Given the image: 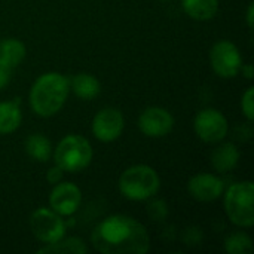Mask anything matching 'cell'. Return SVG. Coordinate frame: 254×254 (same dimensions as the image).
Listing matches in <instances>:
<instances>
[{
  "label": "cell",
  "instance_id": "6da1fadb",
  "mask_svg": "<svg viewBox=\"0 0 254 254\" xmlns=\"http://www.w3.org/2000/svg\"><path fill=\"white\" fill-rule=\"evenodd\" d=\"M92 246L103 254H143L149 252L146 228L128 216H110L100 222L91 235Z\"/></svg>",
  "mask_w": 254,
  "mask_h": 254
},
{
  "label": "cell",
  "instance_id": "7a4b0ae2",
  "mask_svg": "<svg viewBox=\"0 0 254 254\" xmlns=\"http://www.w3.org/2000/svg\"><path fill=\"white\" fill-rule=\"evenodd\" d=\"M70 91V82L65 76L49 71L36 79L30 89V106L37 116H54L64 106Z\"/></svg>",
  "mask_w": 254,
  "mask_h": 254
},
{
  "label": "cell",
  "instance_id": "3957f363",
  "mask_svg": "<svg viewBox=\"0 0 254 254\" xmlns=\"http://www.w3.org/2000/svg\"><path fill=\"white\" fill-rule=\"evenodd\" d=\"M161 180L158 173L149 165H134L119 177L121 193L131 201H146L158 193Z\"/></svg>",
  "mask_w": 254,
  "mask_h": 254
},
{
  "label": "cell",
  "instance_id": "277c9868",
  "mask_svg": "<svg viewBox=\"0 0 254 254\" xmlns=\"http://www.w3.org/2000/svg\"><path fill=\"white\" fill-rule=\"evenodd\" d=\"M55 165L65 173H79L92 161V147L82 135L70 134L64 137L54 152Z\"/></svg>",
  "mask_w": 254,
  "mask_h": 254
},
{
  "label": "cell",
  "instance_id": "5b68a950",
  "mask_svg": "<svg viewBox=\"0 0 254 254\" xmlns=\"http://www.w3.org/2000/svg\"><path fill=\"white\" fill-rule=\"evenodd\" d=\"M225 210L229 220L240 228L254 225V185L241 182L232 185L225 195Z\"/></svg>",
  "mask_w": 254,
  "mask_h": 254
},
{
  "label": "cell",
  "instance_id": "8992f818",
  "mask_svg": "<svg viewBox=\"0 0 254 254\" xmlns=\"http://www.w3.org/2000/svg\"><path fill=\"white\" fill-rule=\"evenodd\" d=\"M30 229L36 240L43 244H52L64 237L65 223L55 211L49 208H39L30 217Z\"/></svg>",
  "mask_w": 254,
  "mask_h": 254
},
{
  "label": "cell",
  "instance_id": "52a82bcc",
  "mask_svg": "<svg viewBox=\"0 0 254 254\" xmlns=\"http://www.w3.org/2000/svg\"><path fill=\"white\" fill-rule=\"evenodd\" d=\"M210 61L214 73L223 79L235 77L241 71L243 58L238 48L229 40L214 43L210 51Z\"/></svg>",
  "mask_w": 254,
  "mask_h": 254
},
{
  "label": "cell",
  "instance_id": "ba28073f",
  "mask_svg": "<svg viewBox=\"0 0 254 254\" xmlns=\"http://www.w3.org/2000/svg\"><path fill=\"white\" fill-rule=\"evenodd\" d=\"M193 128L196 135L205 143H217L222 141L229 129L228 121L216 109H204L198 112L193 121Z\"/></svg>",
  "mask_w": 254,
  "mask_h": 254
},
{
  "label": "cell",
  "instance_id": "9c48e42d",
  "mask_svg": "<svg viewBox=\"0 0 254 254\" xmlns=\"http://www.w3.org/2000/svg\"><path fill=\"white\" fill-rule=\"evenodd\" d=\"M125 127V121L122 113L118 109L106 107L100 110L92 121V132L95 138L104 143L115 141L121 137Z\"/></svg>",
  "mask_w": 254,
  "mask_h": 254
},
{
  "label": "cell",
  "instance_id": "30bf717a",
  "mask_svg": "<svg viewBox=\"0 0 254 254\" xmlns=\"http://www.w3.org/2000/svg\"><path fill=\"white\" fill-rule=\"evenodd\" d=\"M174 127V118L162 107H149L138 118L140 131L152 138L165 137Z\"/></svg>",
  "mask_w": 254,
  "mask_h": 254
},
{
  "label": "cell",
  "instance_id": "8fae6325",
  "mask_svg": "<svg viewBox=\"0 0 254 254\" xmlns=\"http://www.w3.org/2000/svg\"><path fill=\"white\" fill-rule=\"evenodd\" d=\"M82 193L73 183H57L49 193V207L60 216H71L80 207Z\"/></svg>",
  "mask_w": 254,
  "mask_h": 254
},
{
  "label": "cell",
  "instance_id": "7c38bea8",
  "mask_svg": "<svg viewBox=\"0 0 254 254\" xmlns=\"http://www.w3.org/2000/svg\"><path fill=\"white\" fill-rule=\"evenodd\" d=\"M188 190L192 198L201 202H210L222 196L223 182L213 174H196L188 183Z\"/></svg>",
  "mask_w": 254,
  "mask_h": 254
},
{
  "label": "cell",
  "instance_id": "4fadbf2b",
  "mask_svg": "<svg viewBox=\"0 0 254 254\" xmlns=\"http://www.w3.org/2000/svg\"><path fill=\"white\" fill-rule=\"evenodd\" d=\"M238 161H240V150L232 143H225L219 146L217 149H214L211 155V164L214 170H217L219 173L232 171L238 165Z\"/></svg>",
  "mask_w": 254,
  "mask_h": 254
},
{
  "label": "cell",
  "instance_id": "5bb4252c",
  "mask_svg": "<svg viewBox=\"0 0 254 254\" xmlns=\"http://www.w3.org/2000/svg\"><path fill=\"white\" fill-rule=\"evenodd\" d=\"M25 57V45L18 39H4L0 42V67L12 70Z\"/></svg>",
  "mask_w": 254,
  "mask_h": 254
},
{
  "label": "cell",
  "instance_id": "9a60e30c",
  "mask_svg": "<svg viewBox=\"0 0 254 254\" xmlns=\"http://www.w3.org/2000/svg\"><path fill=\"white\" fill-rule=\"evenodd\" d=\"M70 88L82 100H94L101 91L98 79L88 73L76 74L70 82Z\"/></svg>",
  "mask_w": 254,
  "mask_h": 254
},
{
  "label": "cell",
  "instance_id": "2e32d148",
  "mask_svg": "<svg viewBox=\"0 0 254 254\" xmlns=\"http://www.w3.org/2000/svg\"><path fill=\"white\" fill-rule=\"evenodd\" d=\"M185 12L196 21L211 19L219 9V0H182Z\"/></svg>",
  "mask_w": 254,
  "mask_h": 254
},
{
  "label": "cell",
  "instance_id": "e0dca14e",
  "mask_svg": "<svg viewBox=\"0 0 254 254\" xmlns=\"http://www.w3.org/2000/svg\"><path fill=\"white\" fill-rule=\"evenodd\" d=\"M22 115L15 103L4 101L0 103V135L10 134L21 125Z\"/></svg>",
  "mask_w": 254,
  "mask_h": 254
},
{
  "label": "cell",
  "instance_id": "ac0fdd59",
  "mask_svg": "<svg viewBox=\"0 0 254 254\" xmlns=\"http://www.w3.org/2000/svg\"><path fill=\"white\" fill-rule=\"evenodd\" d=\"M25 152L34 161L46 162V161H49V158L52 155L51 141L45 135L33 134L25 140Z\"/></svg>",
  "mask_w": 254,
  "mask_h": 254
},
{
  "label": "cell",
  "instance_id": "d6986e66",
  "mask_svg": "<svg viewBox=\"0 0 254 254\" xmlns=\"http://www.w3.org/2000/svg\"><path fill=\"white\" fill-rule=\"evenodd\" d=\"M88 252L85 243L80 240V238H76V237H70V238H65L64 237L52 244H46V247L40 249L37 253H70V254H83Z\"/></svg>",
  "mask_w": 254,
  "mask_h": 254
},
{
  "label": "cell",
  "instance_id": "ffe728a7",
  "mask_svg": "<svg viewBox=\"0 0 254 254\" xmlns=\"http://www.w3.org/2000/svg\"><path fill=\"white\" fill-rule=\"evenodd\" d=\"M225 250L229 254L252 253L253 244H252V240L249 235H246L243 232H237V234H232L226 238Z\"/></svg>",
  "mask_w": 254,
  "mask_h": 254
},
{
  "label": "cell",
  "instance_id": "44dd1931",
  "mask_svg": "<svg viewBox=\"0 0 254 254\" xmlns=\"http://www.w3.org/2000/svg\"><path fill=\"white\" fill-rule=\"evenodd\" d=\"M147 214L155 220V222H161L167 217L168 214V210H167V205L164 201H153L147 205Z\"/></svg>",
  "mask_w": 254,
  "mask_h": 254
},
{
  "label": "cell",
  "instance_id": "7402d4cb",
  "mask_svg": "<svg viewBox=\"0 0 254 254\" xmlns=\"http://www.w3.org/2000/svg\"><path fill=\"white\" fill-rule=\"evenodd\" d=\"M241 107H243V113L246 115V118L249 121H253L254 118V89L249 88L241 100Z\"/></svg>",
  "mask_w": 254,
  "mask_h": 254
},
{
  "label": "cell",
  "instance_id": "603a6c76",
  "mask_svg": "<svg viewBox=\"0 0 254 254\" xmlns=\"http://www.w3.org/2000/svg\"><path fill=\"white\" fill-rule=\"evenodd\" d=\"M63 174H64V171L60 168V167H52V168H49V171H48V174H46V180H48V183H51V185H57V183H60L61 180H63Z\"/></svg>",
  "mask_w": 254,
  "mask_h": 254
},
{
  "label": "cell",
  "instance_id": "cb8c5ba5",
  "mask_svg": "<svg viewBox=\"0 0 254 254\" xmlns=\"http://www.w3.org/2000/svg\"><path fill=\"white\" fill-rule=\"evenodd\" d=\"M9 80H10V70L0 67V89H3L9 83Z\"/></svg>",
  "mask_w": 254,
  "mask_h": 254
},
{
  "label": "cell",
  "instance_id": "d4e9b609",
  "mask_svg": "<svg viewBox=\"0 0 254 254\" xmlns=\"http://www.w3.org/2000/svg\"><path fill=\"white\" fill-rule=\"evenodd\" d=\"M241 70H243V74H244L247 79H253V65H252V64L241 65Z\"/></svg>",
  "mask_w": 254,
  "mask_h": 254
},
{
  "label": "cell",
  "instance_id": "484cf974",
  "mask_svg": "<svg viewBox=\"0 0 254 254\" xmlns=\"http://www.w3.org/2000/svg\"><path fill=\"white\" fill-rule=\"evenodd\" d=\"M253 15H254V3H250L249 10H247V24L252 28L253 27Z\"/></svg>",
  "mask_w": 254,
  "mask_h": 254
}]
</instances>
